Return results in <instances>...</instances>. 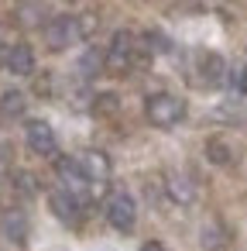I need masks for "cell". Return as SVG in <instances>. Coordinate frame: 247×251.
Returning a JSON list of instances; mask_svg holds the SVG:
<instances>
[{
	"label": "cell",
	"instance_id": "6da1fadb",
	"mask_svg": "<svg viewBox=\"0 0 247 251\" xmlns=\"http://www.w3.org/2000/svg\"><path fill=\"white\" fill-rule=\"evenodd\" d=\"M144 114L155 127H175L185 117V103L175 93H151L148 103H144Z\"/></svg>",
	"mask_w": 247,
	"mask_h": 251
},
{
	"label": "cell",
	"instance_id": "7a4b0ae2",
	"mask_svg": "<svg viewBox=\"0 0 247 251\" xmlns=\"http://www.w3.org/2000/svg\"><path fill=\"white\" fill-rule=\"evenodd\" d=\"M103 62H107V69H110L113 76L127 73V69L134 66V35H131V31H117V35L110 38V49L103 52Z\"/></svg>",
	"mask_w": 247,
	"mask_h": 251
},
{
	"label": "cell",
	"instance_id": "3957f363",
	"mask_svg": "<svg viewBox=\"0 0 247 251\" xmlns=\"http://www.w3.org/2000/svg\"><path fill=\"white\" fill-rule=\"evenodd\" d=\"M24 138H28V148L35 155H42V158H55L59 155V138H55L48 121H28Z\"/></svg>",
	"mask_w": 247,
	"mask_h": 251
},
{
	"label": "cell",
	"instance_id": "277c9868",
	"mask_svg": "<svg viewBox=\"0 0 247 251\" xmlns=\"http://www.w3.org/2000/svg\"><path fill=\"white\" fill-rule=\"evenodd\" d=\"M103 213H107L110 227H117V230H131V227H134V220H137V206H134L131 193H113V196L107 200Z\"/></svg>",
	"mask_w": 247,
	"mask_h": 251
},
{
	"label": "cell",
	"instance_id": "5b68a950",
	"mask_svg": "<svg viewBox=\"0 0 247 251\" xmlns=\"http://www.w3.org/2000/svg\"><path fill=\"white\" fill-rule=\"evenodd\" d=\"M83 35H79V21L76 18H55L48 28H45V42L52 52H66L69 45H76Z\"/></svg>",
	"mask_w": 247,
	"mask_h": 251
},
{
	"label": "cell",
	"instance_id": "8992f818",
	"mask_svg": "<svg viewBox=\"0 0 247 251\" xmlns=\"http://www.w3.org/2000/svg\"><path fill=\"white\" fill-rule=\"evenodd\" d=\"M55 169H59V179L66 182V189L86 203V193H90V186H93V182H90V176L83 172L79 158H59V162H55Z\"/></svg>",
	"mask_w": 247,
	"mask_h": 251
},
{
	"label": "cell",
	"instance_id": "52a82bcc",
	"mask_svg": "<svg viewBox=\"0 0 247 251\" xmlns=\"http://www.w3.org/2000/svg\"><path fill=\"white\" fill-rule=\"evenodd\" d=\"M48 206H52V213H55L62 224H69V227H76V224L83 220V200L72 196L69 189H55V193L48 196Z\"/></svg>",
	"mask_w": 247,
	"mask_h": 251
},
{
	"label": "cell",
	"instance_id": "ba28073f",
	"mask_svg": "<svg viewBox=\"0 0 247 251\" xmlns=\"http://www.w3.org/2000/svg\"><path fill=\"white\" fill-rule=\"evenodd\" d=\"M165 193H168L172 203L189 206V203L196 200V182H192L185 172H168V176H165Z\"/></svg>",
	"mask_w": 247,
	"mask_h": 251
},
{
	"label": "cell",
	"instance_id": "9c48e42d",
	"mask_svg": "<svg viewBox=\"0 0 247 251\" xmlns=\"http://www.w3.org/2000/svg\"><path fill=\"white\" fill-rule=\"evenodd\" d=\"M4 66H7V73H14V76H31L35 73V52H31V45H11L7 49V55H4Z\"/></svg>",
	"mask_w": 247,
	"mask_h": 251
},
{
	"label": "cell",
	"instance_id": "30bf717a",
	"mask_svg": "<svg viewBox=\"0 0 247 251\" xmlns=\"http://www.w3.org/2000/svg\"><path fill=\"white\" fill-rule=\"evenodd\" d=\"M79 165H83V172L90 176V182H107L110 179V158L103 155V151H83L79 155Z\"/></svg>",
	"mask_w": 247,
	"mask_h": 251
},
{
	"label": "cell",
	"instance_id": "8fae6325",
	"mask_svg": "<svg viewBox=\"0 0 247 251\" xmlns=\"http://www.w3.org/2000/svg\"><path fill=\"white\" fill-rule=\"evenodd\" d=\"M0 230H4L14 244H24L28 241V217L21 210H7L4 217H0Z\"/></svg>",
	"mask_w": 247,
	"mask_h": 251
},
{
	"label": "cell",
	"instance_id": "7c38bea8",
	"mask_svg": "<svg viewBox=\"0 0 247 251\" xmlns=\"http://www.w3.org/2000/svg\"><path fill=\"white\" fill-rule=\"evenodd\" d=\"M226 76H230V73H226L223 55H216V52H202V79H206L209 86H220Z\"/></svg>",
	"mask_w": 247,
	"mask_h": 251
},
{
	"label": "cell",
	"instance_id": "4fadbf2b",
	"mask_svg": "<svg viewBox=\"0 0 247 251\" xmlns=\"http://www.w3.org/2000/svg\"><path fill=\"white\" fill-rule=\"evenodd\" d=\"M28 107L24 93L21 90H7V93H0V117H21Z\"/></svg>",
	"mask_w": 247,
	"mask_h": 251
},
{
	"label": "cell",
	"instance_id": "5bb4252c",
	"mask_svg": "<svg viewBox=\"0 0 247 251\" xmlns=\"http://www.w3.org/2000/svg\"><path fill=\"white\" fill-rule=\"evenodd\" d=\"M206 158H209L213 165H230V148H226L220 138H213V141H206Z\"/></svg>",
	"mask_w": 247,
	"mask_h": 251
},
{
	"label": "cell",
	"instance_id": "9a60e30c",
	"mask_svg": "<svg viewBox=\"0 0 247 251\" xmlns=\"http://www.w3.org/2000/svg\"><path fill=\"white\" fill-rule=\"evenodd\" d=\"M226 79H230V86H233L237 93H247V62H237Z\"/></svg>",
	"mask_w": 247,
	"mask_h": 251
},
{
	"label": "cell",
	"instance_id": "2e32d148",
	"mask_svg": "<svg viewBox=\"0 0 247 251\" xmlns=\"http://www.w3.org/2000/svg\"><path fill=\"white\" fill-rule=\"evenodd\" d=\"M14 186H18V193H24V196H31L38 186H35V176H28V172H18L14 176Z\"/></svg>",
	"mask_w": 247,
	"mask_h": 251
},
{
	"label": "cell",
	"instance_id": "e0dca14e",
	"mask_svg": "<svg viewBox=\"0 0 247 251\" xmlns=\"http://www.w3.org/2000/svg\"><path fill=\"white\" fill-rule=\"evenodd\" d=\"M76 21H79V35H83V38H90V35L96 31V18H93V14H79Z\"/></svg>",
	"mask_w": 247,
	"mask_h": 251
},
{
	"label": "cell",
	"instance_id": "ac0fdd59",
	"mask_svg": "<svg viewBox=\"0 0 247 251\" xmlns=\"http://www.w3.org/2000/svg\"><path fill=\"white\" fill-rule=\"evenodd\" d=\"M113 107H117V97H113V93L96 97V110H100V114H113Z\"/></svg>",
	"mask_w": 247,
	"mask_h": 251
},
{
	"label": "cell",
	"instance_id": "d6986e66",
	"mask_svg": "<svg viewBox=\"0 0 247 251\" xmlns=\"http://www.w3.org/2000/svg\"><path fill=\"white\" fill-rule=\"evenodd\" d=\"M141 251H168V248H165V244H158V241H151V244H144Z\"/></svg>",
	"mask_w": 247,
	"mask_h": 251
}]
</instances>
